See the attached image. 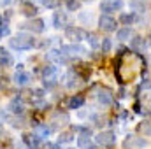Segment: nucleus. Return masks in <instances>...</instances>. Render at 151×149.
<instances>
[{"instance_id": "6ab92c4d", "label": "nucleus", "mask_w": 151, "mask_h": 149, "mask_svg": "<svg viewBox=\"0 0 151 149\" xmlns=\"http://www.w3.org/2000/svg\"><path fill=\"white\" fill-rule=\"evenodd\" d=\"M74 72H76L77 75H79V77H81L83 81H86V79L90 77V74H91V69H90V67H86V65H79V67L76 69Z\"/></svg>"}, {"instance_id": "f03ea898", "label": "nucleus", "mask_w": 151, "mask_h": 149, "mask_svg": "<svg viewBox=\"0 0 151 149\" xmlns=\"http://www.w3.org/2000/svg\"><path fill=\"white\" fill-rule=\"evenodd\" d=\"M123 9V0H102L100 2V11L104 14H111V12H118Z\"/></svg>"}, {"instance_id": "2f4dec72", "label": "nucleus", "mask_w": 151, "mask_h": 149, "mask_svg": "<svg viewBox=\"0 0 151 149\" xmlns=\"http://www.w3.org/2000/svg\"><path fill=\"white\" fill-rule=\"evenodd\" d=\"M44 149H62L58 144H53V142H47V144H44Z\"/></svg>"}, {"instance_id": "9d476101", "label": "nucleus", "mask_w": 151, "mask_h": 149, "mask_svg": "<svg viewBox=\"0 0 151 149\" xmlns=\"http://www.w3.org/2000/svg\"><path fill=\"white\" fill-rule=\"evenodd\" d=\"M67 23H69L67 14L62 12V11H56L55 16H53V25H55V28H67Z\"/></svg>"}, {"instance_id": "f8f14e48", "label": "nucleus", "mask_w": 151, "mask_h": 149, "mask_svg": "<svg viewBox=\"0 0 151 149\" xmlns=\"http://www.w3.org/2000/svg\"><path fill=\"white\" fill-rule=\"evenodd\" d=\"M21 12H23V14H25L27 18L34 19V18L37 16L39 11H37V7H35V5H34L32 2H23V4H21Z\"/></svg>"}, {"instance_id": "5701e85b", "label": "nucleus", "mask_w": 151, "mask_h": 149, "mask_svg": "<svg viewBox=\"0 0 151 149\" xmlns=\"http://www.w3.org/2000/svg\"><path fill=\"white\" fill-rule=\"evenodd\" d=\"M67 81H69V82H67V86H69V88H76V86L79 84V81H83V79L76 74V72H69V75H67Z\"/></svg>"}, {"instance_id": "412c9836", "label": "nucleus", "mask_w": 151, "mask_h": 149, "mask_svg": "<svg viewBox=\"0 0 151 149\" xmlns=\"http://www.w3.org/2000/svg\"><path fill=\"white\" fill-rule=\"evenodd\" d=\"M34 132H35V135H37L39 139H44V137H47L51 133V128H47L46 125H37Z\"/></svg>"}, {"instance_id": "423d86ee", "label": "nucleus", "mask_w": 151, "mask_h": 149, "mask_svg": "<svg viewBox=\"0 0 151 149\" xmlns=\"http://www.w3.org/2000/svg\"><path fill=\"white\" fill-rule=\"evenodd\" d=\"M146 148V140L142 137L137 135H128L123 140V149H144Z\"/></svg>"}, {"instance_id": "c85d7f7f", "label": "nucleus", "mask_w": 151, "mask_h": 149, "mask_svg": "<svg viewBox=\"0 0 151 149\" xmlns=\"http://www.w3.org/2000/svg\"><path fill=\"white\" fill-rule=\"evenodd\" d=\"M60 2H62V0H42V5H44L46 9H56V7L60 5Z\"/></svg>"}, {"instance_id": "7ed1b4c3", "label": "nucleus", "mask_w": 151, "mask_h": 149, "mask_svg": "<svg viewBox=\"0 0 151 149\" xmlns=\"http://www.w3.org/2000/svg\"><path fill=\"white\" fill-rule=\"evenodd\" d=\"M99 27L104 32H118V21L113 16H107V14H102L99 18Z\"/></svg>"}, {"instance_id": "1a4fd4ad", "label": "nucleus", "mask_w": 151, "mask_h": 149, "mask_svg": "<svg viewBox=\"0 0 151 149\" xmlns=\"http://www.w3.org/2000/svg\"><path fill=\"white\" fill-rule=\"evenodd\" d=\"M23 142L28 146V149H40L42 148V142H40V139H39L37 135L34 133H25L23 135Z\"/></svg>"}, {"instance_id": "473e14b6", "label": "nucleus", "mask_w": 151, "mask_h": 149, "mask_svg": "<svg viewBox=\"0 0 151 149\" xmlns=\"http://www.w3.org/2000/svg\"><path fill=\"white\" fill-rule=\"evenodd\" d=\"M7 88V77H0V90Z\"/></svg>"}, {"instance_id": "cd10ccee", "label": "nucleus", "mask_w": 151, "mask_h": 149, "mask_svg": "<svg viewBox=\"0 0 151 149\" xmlns=\"http://www.w3.org/2000/svg\"><path fill=\"white\" fill-rule=\"evenodd\" d=\"M100 47H102V51H104V53H111V47H113V42H111V39H102V42H100Z\"/></svg>"}, {"instance_id": "39448f33", "label": "nucleus", "mask_w": 151, "mask_h": 149, "mask_svg": "<svg viewBox=\"0 0 151 149\" xmlns=\"http://www.w3.org/2000/svg\"><path fill=\"white\" fill-rule=\"evenodd\" d=\"M21 28H23V30H28V32H32V34H42L44 28H46V25H44V19H40V18H34V19L23 23Z\"/></svg>"}, {"instance_id": "6e6552de", "label": "nucleus", "mask_w": 151, "mask_h": 149, "mask_svg": "<svg viewBox=\"0 0 151 149\" xmlns=\"http://www.w3.org/2000/svg\"><path fill=\"white\" fill-rule=\"evenodd\" d=\"M97 100L102 104V105H111L114 102V95H113V91L109 90V88H99L97 90Z\"/></svg>"}, {"instance_id": "7c9ffc66", "label": "nucleus", "mask_w": 151, "mask_h": 149, "mask_svg": "<svg viewBox=\"0 0 151 149\" xmlns=\"http://www.w3.org/2000/svg\"><path fill=\"white\" fill-rule=\"evenodd\" d=\"M0 35H9V27H7V21L0 19Z\"/></svg>"}, {"instance_id": "dca6fc26", "label": "nucleus", "mask_w": 151, "mask_h": 149, "mask_svg": "<svg viewBox=\"0 0 151 149\" xmlns=\"http://www.w3.org/2000/svg\"><path fill=\"white\" fill-rule=\"evenodd\" d=\"M146 47V39H142L141 35H134L132 37V49L135 53H142Z\"/></svg>"}, {"instance_id": "f3484780", "label": "nucleus", "mask_w": 151, "mask_h": 149, "mask_svg": "<svg viewBox=\"0 0 151 149\" xmlns=\"http://www.w3.org/2000/svg\"><path fill=\"white\" fill-rule=\"evenodd\" d=\"M74 133H76V128H70V130H65L60 133L58 137V144H69L74 140Z\"/></svg>"}, {"instance_id": "ddd939ff", "label": "nucleus", "mask_w": 151, "mask_h": 149, "mask_svg": "<svg viewBox=\"0 0 151 149\" xmlns=\"http://www.w3.org/2000/svg\"><path fill=\"white\" fill-rule=\"evenodd\" d=\"M77 148L79 149H97V146L91 142L90 135H79L77 137Z\"/></svg>"}, {"instance_id": "b1692460", "label": "nucleus", "mask_w": 151, "mask_h": 149, "mask_svg": "<svg viewBox=\"0 0 151 149\" xmlns=\"http://www.w3.org/2000/svg\"><path fill=\"white\" fill-rule=\"evenodd\" d=\"M135 21V16L134 14H127V12H121L119 14V23L121 25H132Z\"/></svg>"}, {"instance_id": "9b49d317", "label": "nucleus", "mask_w": 151, "mask_h": 149, "mask_svg": "<svg viewBox=\"0 0 151 149\" xmlns=\"http://www.w3.org/2000/svg\"><path fill=\"white\" fill-rule=\"evenodd\" d=\"M60 53L62 54H83L84 53V47L79 46V44H69V46H62Z\"/></svg>"}, {"instance_id": "4be33fe9", "label": "nucleus", "mask_w": 151, "mask_h": 149, "mask_svg": "<svg viewBox=\"0 0 151 149\" xmlns=\"http://www.w3.org/2000/svg\"><path fill=\"white\" fill-rule=\"evenodd\" d=\"M11 63H12L11 54H9L5 49H0V67H7V65H11Z\"/></svg>"}, {"instance_id": "f257e3e1", "label": "nucleus", "mask_w": 151, "mask_h": 149, "mask_svg": "<svg viewBox=\"0 0 151 149\" xmlns=\"http://www.w3.org/2000/svg\"><path fill=\"white\" fill-rule=\"evenodd\" d=\"M9 46L16 51H27V49H32L35 46V39L30 34H18V35L9 39Z\"/></svg>"}, {"instance_id": "393cba45", "label": "nucleus", "mask_w": 151, "mask_h": 149, "mask_svg": "<svg viewBox=\"0 0 151 149\" xmlns=\"http://www.w3.org/2000/svg\"><path fill=\"white\" fill-rule=\"evenodd\" d=\"M137 132H139V133L151 135V123H150V121H142V123H139V126H137Z\"/></svg>"}, {"instance_id": "f704fd0d", "label": "nucleus", "mask_w": 151, "mask_h": 149, "mask_svg": "<svg viewBox=\"0 0 151 149\" xmlns=\"http://www.w3.org/2000/svg\"><path fill=\"white\" fill-rule=\"evenodd\" d=\"M2 132H4V128H2V125H0V135H2Z\"/></svg>"}, {"instance_id": "4468645a", "label": "nucleus", "mask_w": 151, "mask_h": 149, "mask_svg": "<svg viewBox=\"0 0 151 149\" xmlns=\"http://www.w3.org/2000/svg\"><path fill=\"white\" fill-rule=\"evenodd\" d=\"M83 104H84V97L83 95H72L67 100V109H79V107H83Z\"/></svg>"}, {"instance_id": "aec40b11", "label": "nucleus", "mask_w": 151, "mask_h": 149, "mask_svg": "<svg viewBox=\"0 0 151 149\" xmlns=\"http://www.w3.org/2000/svg\"><path fill=\"white\" fill-rule=\"evenodd\" d=\"M9 109H11V112H14V114H21V112H23V102H21L19 98H14V100L9 104Z\"/></svg>"}, {"instance_id": "a878e982", "label": "nucleus", "mask_w": 151, "mask_h": 149, "mask_svg": "<svg viewBox=\"0 0 151 149\" xmlns=\"http://www.w3.org/2000/svg\"><path fill=\"white\" fill-rule=\"evenodd\" d=\"M65 5H67V9L72 11V12H76V11L81 9V2H79V0H65Z\"/></svg>"}, {"instance_id": "a211bd4d", "label": "nucleus", "mask_w": 151, "mask_h": 149, "mask_svg": "<svg viewBox=\"0 0 151 149\" xmlns=\"http://www.w3.org/2000/svg\"><path fill=\"white\" fill-rule=\"evenodd\" d=\"M134 37V34H132V30L128 28V27H125V28H119L118 32H116V39L118 40H128V39Z\"/></svg>"}, {"instance_id": "c9c22d12", "label": "nucleus", "mask_w": 151, "mask_h": 149, "mask_svg": "<svg viewBox=\"0 0 151 149\" xmlns=\"http://www.w3.org/2000/svg\"><path fill=\"white\" fill-rule=\"evenodd\" d=\"M79 2H91V0H79Z\"/></svg>"}, {"instance_id": "bb28decb", "label": "nucleus", "mask_w": 151, "mask_h": 149, "mask_svg": "<svg viewBox=\"0 0 151 149\" xmlns=\"http://www.w3.org/2000/svg\"><path fill=\"white\" fill-rule=\"evenodd\" d=\"M86 39H88V42L91 44V47H99L100 42H102V40H99V35H97V34H88Z\"/></svg>"}, {"instance_id": "72a5a7b5", "label": "nucleus", "mask_w": 151, "mask_h": 149, "mask_svg": "<svg viewBox=\"0 0 151 149\" xmlns=\"http://www.w3.org/2000/svg\"><path fill=\"white\" fill-rule=\"evenodd\" d=\"M0 4H2V5H9V4H11V0H0Z\"/></svg>"}, {"instance_id": "0eeeda50", "label": "nucleus", "mask_w": 151, "mask_h": 149, "mask_svg": "<svg viewBox=\"0 0 151 149\" xmlns=\"http://www.w3.org/2000/svg\"><path fill=\"white\" fill-rule=\"evenodd\" d=\"M95 142L97 146H102V148H109L116 142V137H114V132H100L97 137H95Z\"/></svg>"}, {"instance_id": "c756f323", "label": "nucleus", "mask_w": 151, "mask_h": 149, "mask_svg": "<svg viewBox=\"0 0 151 149\" xmlns=\"http://www.w3.org/2000/svg\"><path fill=\"white\" fill-rule=\"evenodd\" d=\"M55 70H56V69H55L53 65H46V67L42 69V77H44V79H47L49 75L55 74Z\"/></svg>"}, {"instance_id": "20e7f679", "label": "nucleus", "mask_w": 151, "mask_h": 149, "mask_svg": "<svg viewBox=\"0 0 151 149\" xmlns=\"http://www.w3.org/2000/svg\"><path fill=\"white\" fill-rule=\"evenodd\" d=\"M65 37L77 44V42H81L83 39L88 37V34H86L83 28H79V27H67V28H65Z\"/></svg>"}, {"instance_id": "2eb2a0df", "label": "nucleus", "mask_w": 151, "mask_h": 149, "mask_svg": "<svg viewBox=\"0 0 151 149\" xmlns=\"http://www.w3.org/2000/svg\"><path fill=\"white\" fill-rule=\"evenodd\" d=\"M12 81L18 84V86H25V84H28L30 82V74L28 72H23V70H18L14 77H12Z\"/></svg>"}]
</instances>
